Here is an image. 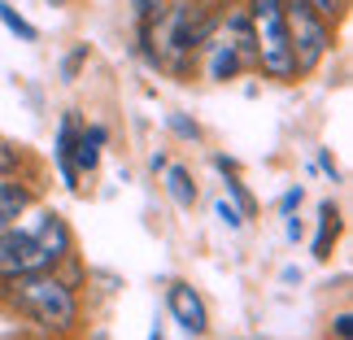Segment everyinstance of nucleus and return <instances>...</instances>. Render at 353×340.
Listing matches in <instances>:
<instances>
[{
  "label": "nucleus",
  "mask_w": 353,
  "mask_h": 340,
  "mask_svg": "<svg viewBox=\"0 0 353 340\" xmlns=\"http://www.w3.org/2000/svg\"><path fill=\"white\" fill-rule=\"evenodd\" d=\"M310 5H314V13H319V18H336L345 0H310Z\"/></svg>",
  "instance_id": "17"
},
{
  "label": "nucleus",
  "mask_w": 353,
  "mask_h": 340,
  "mask_svg": "<svg viewBox=\"0 0 353 340\" xmlns=\"http://www.w3.org/2000/svg\"><path fill=\"white\" fill-rule=\"evenodd\" d=\"M336 236H341V214H336V206L327 201V206L319 210V236H314V257H319V262H323V257L332 253Z\"/></svg>",
  "instance_id": "10"
},
{
  "label": "nucleus",
  "mask_w": 353,
  "mask_h": 340,
  "mask_svg": "<svg viewBox=\"0 0 353 340\" xmlns=\"http://www.w3.org/2000/svg\"><path fill=\"white\" fill-rule=\"evenodd\" d=\"M336 336H341V340H349V336H353V319H349V314L336 319Z\"/></svg>",
  "instance_id": "19"
},
{
  "label": "nucleus",
  "mask_w": 353,
  "mask_h": 340,
  "mask_svg": "<svg viewBox=\"0 0 353 340\" xmlns=\"http://www.w3.org/2000/svg\"><path fill=\"white\" fill-rule=\"evenodd\" d=\"M166 122H170V131H174V135H183V140H201V131H196V122H188L183 114H170Z\"/></svg>",
  "instance_id": "14"
},
{
  "label": "nucleus",
  "mask_w": 353,
  "mask_h": 340,
  "mask_svg": "<svg viewBox=\"0 0 353 340\" xmlns=\"http://www.w3.org/2000/svg\"><path fill=\"white\" fill-rule=\"evenodd\" d=\"M214 214H219V219L232 227V231H240V223H244V219H240V210H236V206H227V201H219V206H214Z\"/></svg>",
  "instance_id": "16"
},
{
  "label": "nucleus",
  "mask_w": 353,
  "mask_h": 340,
  "mask_svg": "<svg viewBox=\"0 0 353 340\" xmlns=\"http://www.w3.org/2000/svg\"><path fill=\"white\" fill-rule=\"evenodd\" d=\"M166 306H170V314L174 323L188 332V336H205L210 332V314H205V301L188 288V283H170V292H166Z\"/></svg>",
  "instance_id": "5"
},
{
  "label": "nucleus",
  "mask_w": 353,
  "mask_h": 340,
  "mask_svg": "<svg viewBox=\"0 0 353 340\" xmlns=\"http://www.w3.org/2000/svg\"><path fill=\"white\" fill-rule=\"evenodd\" d=\"M74 131H79V122H74L70 114H65V118H61V131H57V148H52V157H57V166H61V179H65V188H74V192H79V170H74V161H70Z\"/></svg>",
  "instance_id": "7"
},
{
  "label": "nucleus",
  "mask_w": 353,
  "mask_h": 340,
  "mask_svg": "<svg viewBox=\"0 0 353 340\" xmlns=\"http://www.w3.org/2000/svg\"><path fill=\"white\" fill-rule=\"evenodd\" d=\"M9 301L18 306V314H26L31 323L48 332H65L79 314L74 292L52 275V270H35V275H18L9 279Z\"/></svg>",
  "instance_id": "2"
},
{
  "label": "nucleus",
  "mask_w": 353,
  "mask_h": 340,
  "mask_svg": "<svg viewBox=\"0 0 353 340\" xmlns=\"http://www.w3.org/2000/svg\"><path fill=\"white\" fill-rule=\"evenodd\" d=\"M283 22H288V44H292L296 74H310L323 61V52L332 48L327 18H319L310 0H283Z\"/></svg>",
  "instance_id": "4"
},
{
  "label": "nucleus",
  "mask_w": 353,
  "mask_h": 340,
  "mask_svg": "<svg viewBox=\"0 0 353 340\" xmlns=\"http://www.w3.org/2000/svg\"><path fill=\"white\" fill-rule=\"evenodd\" d=\"M131 5H135V13H140V26H148V22H157V18H161L166 0H131Z\"/></svg>",
  "instance_id": "13"
},
{
  "label": "nucleus",
  "mask_w": 353,
  "mask_h": 340,
  "mask_svg": "<svg viewBox=\"0 0 353 340\" xmlns=\"http://www.w3.org/2000/svg\"><path fill=\"white\" fill-rule=\"evenodd\" d=\"M296 206H301V188H292V192H283V201H279V210H283V214H292Z\"/></svg>",
  "instance_id": "18"
},
{
  "label": "nucleus",
  "mask_w": 353,
  "mask_h": 340,
  "mask_svg": "<svg viewBox=\"0 0 353 340\" xmlns=\"http://www.w3.org/2000/svg\"><path fill=\"white\" fill-rule=\"evenodd\" d=\"M70 249V231H65L61 214L39 210L31 223H13L0 231V279L35 275V270H52Z\"/></svg>",
  "instance_id": "1"
},
{
  "label": "nucleus",
  "mask_w": 353,
  "mask_h": 340,
  "mask_svg": "<svg viewBox=\"0 0 353 340\" xmlns=\"http://www.w3.org/2000/svg\"><path fill=\"white\" fill-rule=\"evenodd\" d=\"M148 340H161V328H153V336H148Z\"/></svg>",
  "instance_id": "20"
},
{
  "label": "nucleus",
  "mask_w": 353,
  "mask_h": 340,
  "mask_svg": "<svg viewBox=\"0 0 353 340\" xmlns=\"http://www.w3.org/2000/svg\"><path fill=\"white\" fill-rule=\"evenodd\" d=\"M249 26H253L257 66H262L270 79H296V61H292V44H288V22H283V0H253Z\"/></svg>",
  "instance_id": "3"
},
{
  "label": "nucleus",
  "mask_w": 353,
  "mask_h": 340,
  "mask_svg": "<svg viewBox=\"0 0 353 340\" xmlns=\"http://www.w3.org/2000/svg\"><path fill=\"white\" fill-rule=\"evenodd\" d=\"M83 61H88V44H79V48L70 52V57L61 61V79H74V74H79V66H83Z\"/></svg>",
  "instance_id": "15"
},
{
  "label": "nucleus",
  "mask_w": 353,
  "mask_h": 340,
  "mask_svg": "<svg viewBox=\"0 0 353 340\" xmlns=\"http://www.w3.org/2000/svg\"><path fill=\"white\" fill-rule=\"evenodd\" d=\"M105 140H110V131H105L101 122H92V127L74 131L70 161H74V170H79V174H92V170H97V161H101V144H105Z\"/></svg>",
  "instance_id": "6"
},
{
  "label": "nucleus",
  "mask_w": 353,
  "mask_h": 340,
  "mask_svg": "<svg viewBox=\"0 0 353 340\" xmlns=\"http://www.w3.org/2000/svg\"><path fill=\"white\" fill-rule=\"evenodd\" d=\"M214 166H219V170L227 174V188H232V197L240 201V210H244V214H253V197H249V192H244V188H240L236 170H232V161H227V157H214Z\"/></svg>",
  "instance_id": "12"
},
{
  "label": "nucleus",
  "mask_w": 353,
  "mask_h": 340,
  "mask_svg": "<svg viewBox=\"0 0 353 340\" xmlns=\"http://www.w3.org/2000/svg\"><path fill=\"white\" fill-rule=\"evenodd\" d=\"M0 22H5V26H9V31L18 35V39H26V44H35V39H39V31H35V26L26 22L22 13H13V9L5 5V0H0Z\"/></svg>",
  "instance_id": "11"
},
{
  "label": "nucleus",
  "mask_w": 353,
  "mask_h": 340,
  "mask_svg": "<svg viewBox=\"0 0 353 340\" xmlns=\"http://www.w3.org/2000/svg\"><path fill=\"white\" fill-rule=\"evenodd\" d=\"M166 192H170V201L179 210H192L196 206V183H192V174H188L183 166H170L166 161Z\"/></svg>",
  "instance_id": "9"
},
{
  "label": "nucleus",
  "mask_w": 353,
  "mask_h": 340,
  "mask_svg": "<svg viewBox=\"0 0 353 340\" xmlns=\"http://www.w3.org/2000/svg\"><path fill=\"white\" fill-rule=\"evenodd\" d=\"M26 206H31V192L22 183H0V231L18 223L26 214Z\"/></svg>",
  "instance_id": "8"
}]
</instances>
